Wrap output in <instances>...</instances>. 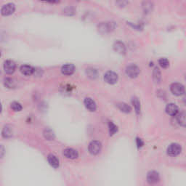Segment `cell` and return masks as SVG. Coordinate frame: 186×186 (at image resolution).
<instances>
[{
    "instance_id": "1",
    "label": "cell",
    "mask_w": 186,
    "mask_h": 186,
    "mask_svg": "<svg viewBox=\"0 0 186 186\" xmlns=\"http://www.w3.org/2000/svg\"><path fill=\"white\" fill-rule=\"evenodd\" d=\"M101 148H102V145H101L100 142L94 140V141L91 142L90 145H89L88 150L91 154L97 155L100 152Z\"/></svg>"
},
{
    "instance_id": "2",
    "label": "cell",
    "mask_w": 186,
    "mask_h": 186,
    "mask_svg": "<svg viewBox=\"0 0 186 186\" xmlns=\"http://www.w3.org/2000/svg\"><path fill=\"white\" fill-rule=\"evenodd\" d=\"M170 90L171 93L176 96L183 95L185 93V87L180 83H173L170 86Z\"/></svg>"
},
{
    "instance_id": "3",
    "label": "cell",
    "mask_w": 186,
    "mask_h": 186,
    "mask_svg": "<svg viewBox=\"0 0 186 186\" xmlns=\"http://www.w3.org/2000/svg\"><path fill=\"white\" fill-rule=\"evenodd\" d=\"M115 28L114 23L112 22H105V23H101L98 26V30L100 31L101 33L105 34V33L111 32V31H113Z\"/></svg>"
},
{
    "instance_id": "4",
    "label": "cell",
    "mask_w": 186,
    "mask_h": 186,
    "mask_svg": "<svg viewBox=\"0 0 186 186\" xmlns=\"http://www.w3.org/2000/svg\"><path fill=\"white\" fill-rule=\"evenodd\" d=\"M181 146L177 143H172L167 148V154L171 156H176L181 152Z\"/></svg>"
},
{
    "instance_id": "5",
    "label": "cell",
    "mask_w": 186,
    "mask_h": 186,
    "mask_svg": "<svg viewBox=\"0 0 186 186\" xmlns=\"http://www.w3.org/2000/svg\"><path fill=\"white\" fill-rule=\"evenodd\" d=\"M126 74H127L129 77L135 78L139 75L140 69L136 65L132 64V65L128 66L126 69Z\"/></svg>"
},
{
    "instance_id": "6",
    "label": "cell",
    "mask_w": 186,
    "mask_h": 186,
    "mask_svg": "<svg viewBox=\"0 0 186 186\" xmlns=\"http://www.w3.org/2000/svg\"><path fill=\"white\" fill-rule=\"evenodd\" d=\"M104 80L108 84H113L116 83L118 80V75L113 71H108L105 74Z\"/></svg>"
},
{
    "instance_id": "7",
    "label": "cell",
    "mask_w": 186,
    "mask_h": 186,
    "mask_svg": "<svg viewBox=\"0 0 186 186\" xmlns=\"http://www.w3.org/2000/svg\"><path fill=\"white\" fill-rule=\"evenodd\" d=\"M15 5L12 3H8L7 5H4L1 9V13L3 15H10L15 11Z\"/></svg>"
},
{
    "instance_id": "8",
    "label": "cell",
    "mask_w": 186,
    "mask_h": 186,
    "mask_svg": "<svg viewBox=\"0 0 186 186\" xmlns=\"http://www.w3.org/2000/svg\"><path fill=\"white\" fill-rule=\"evenodd\" d=\"M16 65L12 61H6L4 63V70H5V73L7 74H11L15 71Z\"/></svg>"
},
{
    "instance_id": "9",
    "label": "cell",
    "mask_w": 186,
    "mask_h": 186,
    "mask_svg": "<svg viewBox=\"0 0 186 186\" xmlns=\"http://www.w3.org/2000/svg\"><path fill=\"white\" fill-rule=\"evenodd\" d=\"M159 175L155 171H150L147 175V181L150 184H156L159 181Z\"/></svg>"
},
{
    "instance_id": "10",
    "label": "cell",
    "mask_w": 186,
    "mask_h": 186,
    "mask_svg": "<svg viewBox=\"0 0 186 186\" xmlns=\"http://www.w3.org/2000/svg\"><path fill=\"white\" fill-rule=\"evenodd\" d=\"M74 70H75V66L71 63L65 64L61 68V72L64 75H71L74 72Z\"/></svg>"
},
{
    "instance_id": "11",
    "label": "cell",
    "mask_w": 186,
    "mask_h": 186,
    "mask_svg": "<svg viewBox=\"0 0 186 186\" xmlns=\"http://www.w3.org/2000/svg\"><path fill=\"white\" fill-rule=\"evenodd\" d=\"M178 107L174 103H169L166 106V112L169 115L175 116L178 113Z\"/></svg>"
},
{
    "instance_id": "12",
    "label": "cell",
    "mask_w": 186,
    "mask_h": 186,
    "mask_svg": "<svg viewBox=\"0 0 186 186\" xmlns=\"http://www.w3.org/2000/svg\"><path fill=\"white\" fill-rule=\"evenodd\" d=\"M63 155L67 159H75L78 157V152L73 148H66L63 150Z\"/></svg>"
},
{
    "instance_id": "13",
    "label": "cell",
    "mask_w": 186,
    "mask_h": 186,
    "mask_svg": "<svg viewBox=\"0 0 186 186\" xmlns=\"http://www.w3.org/2000/svg\"><path fill=\"white\" fill-rule=\"evenodd\" d=\"M113 49L116 52V53H119V54H125L126 53V47L125 44L123 42H120V41H117L113 44Z\"/></svg>"
},
{
    "instance_id": "14",
    "label": "cell",
    "mask_w": 186,
    "mask_h": 186,
    "mask_svg": "<svg viewBox=\"0 0 186 186\" xmlns=\"http://www.w3.org/2000/svg\"><path fill=\"white\" fill-rule=\"evenodd\" d=\"M84 105H85L86 108L90 110V111H95L97 108L96 103L92 98H87L84 99Z\"/></svg>"
},
{
    "instance_id": "15",
    "label": "cell",
    "mask_w": 186,
    "mask_h": 186,
    "mask_svg": "<svg viewBox=\"0 0 186 186\" xmlns=\"http://www.w3.org/2000/svg\"><path fill=\"white\" fill-rule=\"evenodd\" d=\"M47 160H48L49 164L53 167H54V168H57L59 167V160L55 155L49 154L48 157H47Z\"/></svg>"
},
{
    "instance_id": "16",
    "label": "cell",
    "mask_w": 186,
    "mask_h": 186,
    "mask_svg": "<svg viewBox=\"0 0 186 186\" xmlns=\"http://www.w3.org/2000/svg\"><path fill=\"white\" fill-rule=\"evenodd\" d=\"M20 71L23 74L26 76H30L34 72V69L31 66L23 65L20 67Z\"/></svg>"
},
{
    "instance_id": "17",
    "label": "cell",
    "mask_w": 186,
    "mask_h": 186,
    "mask_svg": "<svg viewBox=\"0 0 186 186\" xmlns=\"http://www.w3.org/2000/svg\"><path fill=\"white\" fill-rule=\"evenodd\" d=\"M177 121L180 126L186 127V112L183 111L177 116Z\"/></svg>"
},
{
    "instance_id": "18",
    "label": "cell",
    "mask_w": 186,
    "mask_h": 186,
    "mask_svg": "<svg viewBox=\"0 0 186 186\" xmlns=\"http://www.w3.org/2000/svg\"><path fill=\"white\" fill-rule=\"evenodd\" d=\"M153 78L155 83H160L161 78H162V74H161L160 70L158 67H156L153 71Z\"/></svg>"
},
{
    "instance_id": "19",
    "label": "cell",
    "mask_w": 186,
    "mask_h": 186,
    "mask_svg": "<svg viewBox=\"0 0 186 186\" xmlns=\"http://www.w3.org/2000/svg\"><path fill=\"white\" fill-rule=\"evenodd\" d=\"M118 108H119V110L122 111V112L125 113H129L131 112L132 108L131 107L129 106V105H128L127 104H126V103H119V104H117Z\"/></svg>"
},
{
    "instance_id": "20",
    "label": "cell",
    "mask_w": 186,
    "mask_h": 186,
    "mask_svg": "<svg viewBox=\"0 0 186 186\" xmlns=\"http://www.w3.org/2000/svg\"><path fill=\"white\" fill-rule=\"evenodd\" d=\"M12 135V130L9 127H5L2 130V136L5 138L10 137Z\"/></svg>"
},
{
    "instance_id": "21",
    "label": "cell",
    "mask_w": 186,
    "mask_h": 186,
    "mask_svg": "<svg viewBox=\"0 0 186 186\" xmlns=\"http://www.w3.org/2000/svg\"><path fill=\"white\" fill-rule=\"evenodd\" d=\"M132 103L135 107V111L137 113H140V103L137 98H133L132 100Z\"/></svg>"
},
{
    "instance_id": "22",
    "label": "cell",
    "mask_w": 186,
    "mask_h": 186,
    "mask_svg": "<svg viewBox=\"0 0 186 186\" xmlns=\"http://www.w3.org/2000/svg\"><path fill=\"white\" fill-rule=\"evenodd\" d=\"M87 74L89 77L92 78H95L97 76H98V71H96L95 69H87Z\"/></svg>"
},
{
    "instance_id": "23",
    "label": "cell",
    "mask_w": 186,
    "mask_h": 186,
    "mask_svg": "<svg viewBox=\"0 0 186 186\" xmlns=\"http://www.w3.org/2000/svg\"><path fill=\"white\" fill-rule=\"evenodd\" d=\"M11 108L14 111H20L22 110V105L18 102H13L11 103Z\"/></svg>"
},
{
    "instance_id": "24",
    "label": "cell",
    "mask_w": 186,
    "mask_h": 186,
    "mask_svg": "<svg viewBox=\"0 0 186 186\" xmlns=\"http://www.w3.org/2000/svg\"><path fill=\"white\" fill-rule=\"evenodd\" d=\"M159 63L164 69H167L169 66V61L167 58H161L159 61Z\"/></svg>"
},
{
    "instance_id": "25",
    "label": "cell",
    "mask_w": 186,
    "mask_h": 186,
    "mask_svg": "<svg viewBox=\"0 0 186 186\" xmlns=\"http://www.w3.org/2000/svg\"><path fill=\"white\" fill-rule=\"evenodd\" d=\"M44 135L45 138H47V139L49 140L54 139V134H53V132H52L50 129L45 130L44 132Z\"/></svg>"
},
{
    "instance_id": "26",
    "label": "cell",
    "mask_w": 186,
    "mask_h": 186,
    "mask_svg": "<svg viewBox=\"0 0 186 186\" xmlns=\"http://www.w3.org/2000/svg\"><path fill=\"white\" fill-rule=\"evenodd\" d=\"M117 130L118 129L116 126L113 122L110 121V122H109V132H110V135H114L116 132H117Z\"/></svg>"
},
{
    "instance_id": "27",
    "label": "cell",
    "mask_w": 186,
    "mask_h": 186,
    "mask_svg": "<svg viewBox=\"0 0 186 186\" xmlns=\"http://www.w3.org/2000/svg\"><path fill=\"white\" fill-rule=\"evenodd\" d=\"M142 7H143L144 11L150 12V10H152L153 5H152V3H150V2H144L143 5H142Z\"/></svg>"
},
{
    "instance_id": "28",
    "label": "cell",
    "mask_w": 186,
    "mask_h": 186,
    "mask_svg": "<svg viewBox=\"0 0 186 186\" xmlns=\"http://www.w3.org/2000/svg\"><path fill=\"white\" fill-rule=\"evenodd\" d=\"M5 84L9 88H12L15 87V83H14L13 79H11V78H7L5 81Z\"/></svg>"
},
{
    "instance_id": "29",
    "label": "cell",
    "mask_w": 186,
    "mask_h": 186,
    "mask_svg": "<svg viewBox=\"0 0 186 186\" xmlns=\"http://www.w3.org/2000/svg\"><path fill=\"white\" fill-rule=\"evenodd\" d=\"M137 145L138 147H142V146H143V142H142V140L140 139V138H137Z\"/></svg>"
},
{
    "instance_id": "30",
    "label": "cell",
    "mask_w": 186,
    "mask_h": 186,
    "mask_svg": "<svg viewBox=\"0 0 186 186\" xmlns=\"http://www.w3.org/2000/svg\"><path fill=\"white\" fill-rule=\"evenodd\" d=\"M183 101L184 104L186 105V94L184 95V96H183Z\"/></svg>"
}]
</instances>
